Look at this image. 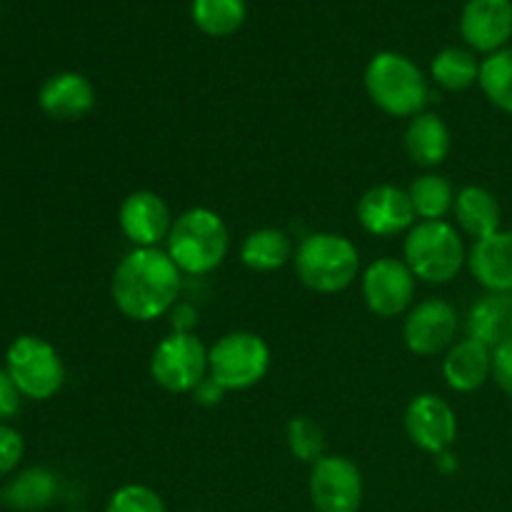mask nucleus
Masks as SVG:
<instances>
[{
    "mask_svg": "<svg viewBox=\"0 0 512 512\" xmlns=\"http://www.w3.org/2000/svg\"><path fill=\"white\" fill-rule=\"evenodd\" d=\"M415 208L408 190L398 185H375L358 200V220L365 233L375 238H393L415 225Z\"/></svg>",
    "mask_w": 512,
    "mask_h": 512,
    "instance_id": "obj_13",
    "label": "nucleus"
},
{
    "mask_svg": "<svg viewBox=\"0 0 512 512\" xmlns=\"http://www.w3.org/2000/svg\"><path fill=\"white\" fill-rule=\"evenodd\" d=\"M405 150L410 160L423 168H435L445 163L450 153V130L435 113H420L410 118L405 130Z\"/></svg>",
    "mask_w": 512,
    "mask_h": 512,
    "instance_id": "obj_21",
    "label": "nucleus"
},
{
    "mask_svg": "<svg viewBox=\"0 0 512 512\" xmlns=\"http://www.w3.org/2000/svg\"><path fill=\"white\" fill-rule=\"evenodd\" d=\"M405 433L415 448L438 458L458 438V418L443 398L425 393L410 400L405 410Z\"/></svg>",
    "mask_w": 512,
    "mask_h": 512,
    "instance_id": "obj_11",
    "label": "nucleus"
},
{
    "mask_svg": "<svg viewBox=\"0 0 512 512\" xmlns=\"http://www.w3.org/2000/svg\"><path fill=\"white\" fill-rule=\"evenodd\" d=\"M190 15L205 35L228 38L243 28L248 18V5L245 0H193Z\"/></svg>",
    "mask_w": 512,
    "mask_h": 512,
    "instance_id": "obj_24",
    "label": "nucleus"
},
{
    "mask_svg": "<svg viewBox=\"0 0 512 512\" xmlns=\"http://www.w3.org/2000/svg\"><path fill=\"white\" fill-rule=\"evenodd\" d=\"M293 258L290 238L278 228L253 230L240 245V260L255 273H273Z\"/></svg>",
    "mask_w": 512,
    "mask_h": 512,
    "instance_id": "obj_23",
    "label": "nucleus"
},
{
    "mask_svg": "<svg viewBox=\"0 0 512 512\" xmlns=\"http://www.w3.org/2000/svg\"><path fill=\"white\" fill-rule=\"evenodd\" d=\"M5 370L28 400H50L65 383V365L58 350L38 335H20L8 345Z\"/></svg>",
    "mask_w": 512,
    "mask_h": 512,
    "instance_id": "obj_6",
    "label": "nucleus"
},
{
    "mask_svg": "<svg viewBox=\"0 0 512 512\" xmlns=\"http://www.w3.org/2000/svg\"><path fill=\"white\" fill-rule=\"evenodd\" d=\"M25 455V440L13 425L0 423V478L10 475Z\"/></svg>",
    "mask_w": 512,
    "mask_h": 512,
    "instance_id": "obj_30",
    "label": "nucleus"
},
{
    "mask_svg": "<svg viewBox=\"0 0 512 512\" xmlns=\"http://www.w3.org/2000/svg\"><path fill=\"white\" fill-rule=\"evenodd\" d=\"M38 105L48 118L80 120L95 108V88L85 75L65 70V73L50 75L38 93Z\"/></svg>",
    "mask_w": 512,
    "mask_h": 512,
    "instance_id": "obj_16",
    "label": "nucleus"
},
{
    "mask_svg": "<svg viewBox=\"0 0 512 512\" xmlns=\"http://www.w3.org/2000/svg\"><path fill=\"white\" fill-rule=\"evenodd\" d=\"M460 35L473 50L493 55L512 38V0H468L460 13Z\"/></svg>",
    "mask_w": 512,
    "mask_h": 512,
    "instance_id": "obj_14",
    "label": "nucleus"
},
{
    "mask_svg": "<svg viewBox=\"0 0 512 512\" xmlns=\"http://www.w3.org/2000/svg\"><path fill=\"white\" fill-rule=\"evenodd\" d=\"M73 512H80V510H73Z\"/></svg>",
    "mask_w": 512,
    "mask_h": 512,
    "instance_id": "obj_36",
    "label": "nucleus"
},
{
    "mask_svg": "<svg viewBox=\"0 0 512 512\" xmlns=\"http://www.w3.org/2000/svg\"><path fill=\"white\" fill-rule=\"evenodd\" d=\"M455 335H458V313L453 305L440 298L423 300L405 318V345L420 358H433L443 350H450Z\"/></svg>",
    "mask_w": 512,
    "mask_h": 512,
    "instance_id": "obj_12",
    "label": "nucleus"
},
{
    "mask_svg": "<svg viewBox=\"0 0 512 512\" xmlns=\"http://www.w3.org/2000/svg\"><path fill=\"white\" fill-rule=\"evenodd\" d=\"M118 225L135 248H158L160 240H168L173 215L158 193L135 190L120 205Z\"/></svg>",
    "mask_w": 512,
    "mask_h": 512,
    "instance_id": "obj_15",
    "label": "nucleus"
},
{
    "mask_svg": "<svg viewBox=\"0 0 512 512\" xmlns=\"http://www.w3.org/2000/svg\"><path fill=\"white\" fill-rule=\"evenodd\" d=\"M453 215L463 233H468L475 240H483L488 235L498 233L503 210H500L498 198L488 188L468 185V188L455 195Z\"/></svg>",
    "mask_w": 512,
    "mask_h": 512,
    "instance_id": "obj_20",
    "label": "nucleus"
},
{
    "mask_svg": "<svg viewBox=\"0 0 512 512\" xmlns=\"http://www.w3.org/2000/svg\"><path fill=\"white\" fill-rule=\"evenodd\" d=\"M270 370V348L260 335L228 333L208 350V375L228 390H248Z\"/></svg>",
    "mask_w": 512,
    "mask_h": 512,
    "instance_id": "obj_7",
    "label": "nucleus"
},
{
    "mask_svg": "<svg viewBox=\"0 0 512 512\" xmlns=\"http://www.w3.org/2000/svg\"><path fill=\"white\" fill-rule=\"evenodd\" d=\"M468 338L488 345L495 350L498 345L512 340V293H488L470 308L468 313Z\"/></svg>",
    "mask_w": 512,
    "mask_h": 512,
    "instance_id": "obj_19",
    "label": "nucleus"
},
{
    "mask_svg": "<svg viewBox=\"0 0 512 512\" xmlns=\"http://www.w3.org/2000/svg\"><path fill=\"white\" fill-rule=\"evenodd\" d=\"M193 395H195V403H200V405H208V408H210V405H218L220 400H223L225 390L220 388V385L215 383V380L210 378V375H208V378H205L203 383H200L198 388L193 390Z\"/></svg>",
    "mask_w": 512,
    "mask_h": 512,
    "instance_id": "obj_34",
    "label": "nucleus"
},
{
    "mask_svg": "<svg viewBox=\"0 0 512 512\" xmlns=\"http://www.w3.org/2000/svg\"><path fill=\"white\" fill-rule=\"evenodd\" d=\"M365 90L383 113L395 118H415L423 113L430 100L423 70L393 50L373 55L365 68Z\"/></svg>",
    "mask_w": 512,
    "mask_h": 512,
    "instance_id": "obj_3",
    "label": "nucleus"
},
{
    "mask_svg": "<svg viewBox=\"0 0 512 512\" xmlns=\"http://www.w3.org/2000/svg\"><path fill=\"white\" fill-rule=\"evenodd\" d=\"M110 293L125 318L150 323L178 305L180 268L165 250L135 248L115 268Z\"/></svg>",
    "mask_w": 512,
    "mask_h": 512,
    "instance_id": "obj_1",
    "label": "nucleus"
},
{
    "mask_svg": "<svg viewBox=\"0 0 512 512\" xmlns=\"http://www.w3.org/2000/svg\"><path fill=\"white\" fill-rule=\"evenodd\" d=\"M443 375L455 393H475L493 378V350L473 338L458 340L445 353Z\"/></svg>",
    "mask_w": 512,
    "mask_h": 512,
    "instance_id": "obj_18",
    "label": "nucleus"
},
{
    "mask_svg": "<svg viewBox=\"0 0 512 512\" xmlns=\"http://www.w3.org/2000/svg\"><path fill=\"white\" fill-rule=\"evenodd\" d=\"M230 248L228 225L215 210L190 208L173 220L168 233V250L180 273L208 275L225 260Z\"/></svg>",
    "mask_w": 512,
    "mask_h": 512,
    "instance_id": "obj_2",
    "label": "nucleus"
},
{
    "mask_svg": "<svg viewBox=\"0 0 512 512\" xmlns=\"http://www.w3.org/2000/svg\"><path fill=\"white\" fill-rule=\"evenodd\" d=\"M310 500L315 512H360L363 473L343 455H323L310 470Z\"/></svg>",
    "mask_w": 512,
    "mask_h": 512,
    "instance_id": "obj_9",
    "label": "nucleus"
},
{
    "mask_svg": "<svg viewBox=\"0 0 512 512\" xmlns=\"http://www.w3.org/2000/svg\"><path fill=\"white\" fill-rule=\"evenodd\" d=\"M430 75H433L435 83L445 90H468L478 83L480 78V63L473 55V50L468 48H443L430 63Z\"/></svg>",
    "mask_w": 512,
    "mask_h": 512,
    "instance_id": "obj_25",
    "label": "nucleus"
},
{
    "mask_svg": "<svg viewBox=\"0 0 512 512\" xmlns=\"http://www.w3.org/2000/svg\"><path fill=\"white\" fill-rule=\"evenodd\" d=\"M358 270V245L340 233L308 235L295 253V273L315 293H340L358 278Z\"/></svg>",
    "mask_w": 512,
    "mask_h": 512,
    "instance_id": "obj_4",
    "label": "nucleus"
},
{
    "mask_svg": "<svg viewBox=\"0 0 512 512\" xmlns=\"http://www.w3.org/2000/svg\"><path fill=\"white\" fill-rule=\"evenodd\" d=\"M170 313H173V318H170V323H173V333H193L195 323H198V313H195L193 305L178 303Z\"/></svg>",
    "mask_w": 512,
    "mask_h": 512,
    "instance_id": "obj_33",
    "label": "nucleus"
},
{
    "mask_svg": "<svg viewBox=\"0 0 512 512\" xmlns=\"http://www.w3.org/2000/svg\"><path fill=\"white\" fill-rule=\"evenodd\" d=\"M150 375L168 393H193L208 378V348L195 333H170L153 350Z\"/></svg>",
    "mask_w": 512,
    "mask_h": 512,
    "instance_id": "obj_8",
    "label": "nucleus"
},
{
    "mask_svg": "<svg viewBox=\"0 0 512 512\" xmlns=\"http://www.w3.org/2000/svg\"><path fill=\"white\" fill-rule=\"evenodd\" d=\"M468 268L488 293H512V230H498L475 240L468 253Z\"/></svg>",
    "mask_w": 512,
    "mask_h": 512,
    "instance_id": "obj_17",
    "label": "nucleus"
},
{
    "mask_svg": "<svg viewBox=\"0 0 512 512\" xmlns=\"http://www.w3.org/2000/svg\"><path fill=\"white\" fill-rule=\"evenodd\" d=\"M415 275L398 258H380L363 275V298L378 318H398L413 305Z\"/></svg>",
    "mask_w": 512,
    "mask_h": 512,
    "instance_id": "obj_10",
    "label": "nucleus"
},
{
    "mask_svg": "<svg viewBox=\"0 0 512 512\" xmlns=\"http://www.w3.org/2000/svg\"><path fill=\"white\" fill-rule=\"evenodd\" d=\"M105 512H168V508L153 488L130 483L110 495Z\"/></svg>",
    "mask_w": 512,
    "mask_h": 512,
    "instance_id": "obj_29",
    "label": "nucleus"
},
{
    "mask_svg": "<svg viewBox=\"0 0 512 512\" xmlns=\"http://www.w3.org/2000/svg\"><path fill=\"white\" fill-rule=\"evenodd\" d=\"M0 505H3V498H0Z\"/></svg>",
    "mask_w": 512,
    "mask_h": 512,
    "instance_id": "obj_35",
    "label": "nucleus"
},
{
    "mask_svg": "<svg viewBox=\"0 0 512 512\" xmlns=\"http://www.w3.org/2000/svg\"><path fill=\"white\" fill-rule=\"evenodd\" d=\"M493 380L512 400V340L493 350Z\"/></svg>",
    "mask_w": 512,
    "mask_h": 512,
    "instance_id": "obj_31",
    "label": "nucleus"
},
{
    "mask_svg": "<svg viewBox=\"0 0 512 512\" xmlns=\"http://www.w3.org/2000/svg\"><path fill=\"white\" fill-rule=\"evenodd\" d=\"M20 403H23V395H20L18 385L13 383L8 370L0 368V423H8L10 418H15Z\"/></svg>",
    "mask_w": 512,
    "mask_h": 512,
    "instance_id": "obj_32",
    "label": "nucleus"
},
{
    "mask_svg": "<svg viewBox=\"0 0 512 512\" xmlns=\"http://www.w3.org/2000/svg\"><path fill=\"white\" fill-rule=\"evenodd\" d=\"M58 495V480L48 468L20 470L13 480L3 488L0 498L8 508L18 512L45 510Z\"/></svg>",
    "mask_w": 512,
    "mask_h": 512,
    "instance_id": "obj_22",
    "label": "nucleus"
},
{
    "mask_svg": "<svg viewBox=\"0 0 512 512\" xmlns=\"http://www.w3.org/2000/svg\"><path fill=\"white\" fill-rule=\"evenodd\" d=\"M288 448L293 458H298L300 463H318L325 453V435L320 425L315 420L305 418V415L290 420Z\"/></svg>",
    "mask_w": 512,
    "mask_h": 512,
    "instance_id": "obj_28",
    "label": "nucleus"
},
{
    "mask_svg": "<svg viewBox=\"0 0 512 512\" xmlns=\"http://www.w3.org/2000/svg\"><path fill=\"white\" fill-rule=\"evenodd\" d=\"M405 265L423 283L445 285L468 265L465 243L455 225L445 220H420L405 238Z\"/></svg>",
    "mask_w": 512,
    "mask_h": 512,
    "instance_id": "obj_5",
    "label": "nucleus"
},
{
    "mask_svg": "<svg viewBox=\"0 0 512 512\" xmlns=\"http://www.w3.org/2000/svg\"><path fill=\"white\" fill-rule=\"evenodd\" d=\"M478 85L495 108L512 115V48L498 50L480 63Z\"/></svg>",
    "mask_w": 512,
    "mask_h": 512,
    "instance_id": "obj_27",
    "label": "nucleus"
},
{
    "mask_svg": "<svg viewBox=\"0 0 512 512\" xmlns=\"http://www.w3.org/2000/svg\"><path fill=\"white\" fill-rule=\"evenodd\" d=\"M408 193L420 220H443L455 205V190L443 175H420Z\"/></svg>",
    "mask_w": 512,
    "mask_h": 512,
    "instance_id": "obj_26",
    "label": "nucleus"
}]
</instances>
